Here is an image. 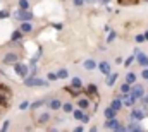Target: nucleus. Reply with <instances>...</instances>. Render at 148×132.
<instances>
[{"instance_id": "1", "label": "nucleus", "mask_w": 148, "mask_h": 132, "mask_svg": "<svg viewBox=\"0 0 148 132\" xmlns=\"http://www.w3.org/2000/svg\"><path fill=\"white\" fill-rule=\"evenodd\" d=\"M10 98H12V91H10L7 86L0 84V105H2V106H9Z\"/></svg>"}, {"instance_id": "2", "label": "nucleus", "mask_w": 148, "mask_h": 132, "mask_svg": "<svg viewBox=\"0 0 148 132\" xmlns=\"http://www.w3.org/2000/svg\"><path fill=\"white\" fill-rule=\"evenodd\" d=\"M105 127H107V129H115V131H124V127H122L115 118H109V122H105Z\"/></svg>"}, {"instance_id": "3", "label": "nucleus", "mask_w": 148, "mask_h": 132, "mask_svg": "<svg viewBox=\"0 0 148 132\" xmlns=\"http://www.w3.org/2000/svg\"><path fill=\"white\" fill-rule=\"evenodd\" d=\"M16 16H17V19H21V21H29V19L33 17V14H31V12H28V9H23V10H21V12H17Z\"/></svg>"}, {"instance_id": "4", "label": "nucleus", "mask_w": 148, "mask_h": 132, "mask_svg": "<svg viewBox=\"0 0 148 132\" xmlns=\"http://www.w3.org/2000/svg\"><path fill=\"white\" fill-rule=\"evenodd\" d=\"M24 82H26V86H47L45 81H41V79H35V77H31V79H28V81H24Z\"/></svg>"}, {"instance_id": "5", "label": "nucleus", "mask_w": 148, "mask_h": 132, "mask_svg": "<svg viewBox=\"0 0 148 132\" xmlns=\"http://www.w3.org/2000/svg\"><path fill=\"white\" fill-rule=\"evenodd\" d=\"M134 96H133V93H129V91H127V93H126V95H124V98H122V105H127V106H131V105H133V103H134Z\"/></svg>"}, {"instance_id": "6", "label": "nucleus", "mask_w": 148, "mask_h": 132, "mask_svg": "<svg viewBox=\"0 0 148 132\" xmlns=\"http://www.w3.org/2000/svg\"><path fill=\"white\" fill-rule=\"evenodd\" d=\"M131 93H133L134 98H141V96H143V86H141V84H136Z\"/></svg>"}, {"instance_id": "7", "label": "nucleus", "mask_w": 148, "mask_h": 132, "mask_svg": "<svg viewBox=\"0 0 148 132\" xmlns=\"http://www.w3.org/2000/svg\"><path fill=\"white\" fill-rule=\"evenodd\" d=\"M136 59H138V62H140L143 67L148 65V57H145V53H143V52H140V50H138V52H136Z\"/></svg>"}, {"instance_id": "8", "label": "nucleus", "mask_w": 148, "mask_h": 132, "mask_svg": "<svg viewBox=\"0 0 148 132\" xmlns=\"http://www.w3.org/2000/svg\"><path fill=\"white\" fill-rule=\"evenodd\" d=\"M131 117H133L134 120H141V118L145 117V112H143V110H133V112H131Z\"/></svg>"}, {"instance_id": "9", "label": "nucleus", "mask_w": 148, "mask_h": 132, "mask_svg": "<svg viewBox=\"0 0 148 132\" xmlns=\"http://www.w3.org/2000/svg\"><path fill=\"white\" fill-rule=\"evenodd\" d=\"M16 72H17L19 76H23V77H24V76L28 74V67L23 65V64H17V65H16Z\"/></svg>"}, {"instance_id": "10", "label": "nucleus", "mask_w": 148, "mask_h": 132, "mask_svg": "<svg viewBox=\"0 0 148 132\" xmlns=\"http://www.w3.org/2000/svg\"><path fill=\"white\" fill-rule=\"evenodd\" d=\"M3 62H5V64H14V62H17V55H14V53H9V55H5Z\"/></svg>"}, {"instance_id": "11", "label": "nucleus", "mask_w": 148, "mask_h": 132, "mask_svg": "<svg viewBox=\"0 0 148 132\" xmlns=\"http://www.w3.org/2000/svg\"><path fill=\"white\" fill-rule=\"evenodd\" d=\"M140 0H119V5H124V7H129V5H136Z\"/></svg>"}, {"instance_id": "12", "label": "nucleus", "mask_w": 148, "mask_h": 132, "mask_svg": "<svg viewBox=\"0 0 148 132\" xmlns=\"http://www.w3.org/2000/svg\"><path fill=\"white\" fill-rule=\"evenodd\" d=\"M66 91L71 93L73 96H77V95H79V88H76V86H69V88H66Z\"/></svg>"}, {"instance_id": "13", "label": "nucleus", "mask_w": 148, "mask_h": 132, "mask_svg": "<svg viewBox=\"0 0 148 132\" xmlns=\"http://www.w3.org/2000/svg\"><path fill=\"white\" fill-rule=\"evenodd\" d=\"M98 67H100V70H102L103 74H109V72H110V65H109L107 62H102Z\"/></svg>"}, {"instance_id": "14", "label": "nucleus", "mask_w": 148, "mask_h": 132, "mask_svg": "<svg viewBox=\"0 0 148 132\" xmlns=\"http://www.w3.org/2000/svg\"><path fill=\"white\" fill-rule=\"evenodd\" d=\"M21 31H24V33H29V31H31V24H29L28 21H24V22L21 24Z\"/></svg>"}, {"instance_id": "15", "label": "nucleus", "mask_w": 148, "mask_h": 132, "mask_svg": "<svg viewBox=\"0 0 148 132\" xmlns=\"http://www.w3.org/2000/svg\"><path fill=\"white\" fill-rule=\"evenodd\" d=\"M121 106H122V101H121V99H114V101H112V105H110V108H114L115 112H117Z\"/></svg>"}, {"instance_id": "16", "label": "nucleus", "mask_w": 148, "mask_h": 132, "mask_svg": "<svg viewBox=\"0 0 148 132\" xmlns=\"http://www.w3.org/2000/svg\"><path fill=\"white\" fill-rule=\"evenodd\" d=\"M126 81H127V84H134L136 82V74H127V77H126Z\"/></svg>"}, {"instance_id": "17", "label": "nucleus", "mask_w": 148, "mask_h": 132, "mask_svg": "<svg viewBox=\"0 0 148 132\" xmlns=\"http://www.w3.org/2000/svg\"><path fill=\"white\" fill-rule=\"evenodd\" d=\"M86 91H88V95H90V96H95V95H97V86H95V84H91V86H88V89H86Z\"/></svg>"}, {"instance_id": "18", "label": "nucleus", "mask_w": 148, "mask_h": 132, "mask_svg": "<svg viewBox=\"0 0 148 132\" xmlns=\"http://www.w3.org/2000/svg\"><path fill=\"white\" fill-rule=\"evenodd\" d=\"M97 67V64L93 62V60H86L84 62V69H88V70H91V69H95Z\"/></svg>"}, {"instance_id": "19", "label": "nucleus", "mask_w": 148, "mask_h": 132, "mask_svg": "<svg viewBox=\"0 0 148 132\" xmlns=\"http://www.w3.org/2000/svg\"><path fill=\"white\" fill-rule=\"evenodd\" d=\"M114 115H115V110H114V108H107V110H105V117H107V118H114Z\"/></svg>"}, {"instance_id": "20", "label": "nucleus", "mask_w": 148, "mask_h": 132, "mask_svg": "<svg viewBox=\"0 0 148 132\" xmlns=\"http://www.w3.org/2000/svg\"><path fill=\"white\" fill-rule=\"evenodd\" d=\"M115 79H117V74H112L110 77H109V79L105 81V82H107V86H112V84L115 82Z\"/></svg>"}, {"instance_id": "21", "label": "nucleus", "mask_w": 148, "mask_h": 132, "mask_svg": "<svg viewBox=\"0 0 148 132\" xmlns=\"http://www.w3.org/2000/svg\"><path fill=\"white\" fill-rule=\"evenodd\" d=\"M50 106H52L53 110H57V108L60 106V101H59V99H52V101H50Z\"/></svg>"}, {"instance_id": "22", "label": "nucleus", "mask_w": 148, "mask_h": 132, "mask_svg": "<svg viewBox=\"0 0 148 132\" xmlns=\"http://www.w3.org/2000/svg\"><path fill=\"white\" fill-rule=\"evenodd\" d=\"M73 86H76V88H81V79H79V77H74V79H73Z\"/></svg>"}, {"instance_id": "23", "label": "nucleus", "mask_w": 148, "mask_h": 132, "mask_svg": "<svg viewBox=\"0 0 148 132\" xmlns=\"http://www.w3.org/2000/svg\"><path fill=\"white\" fill-rule=\"evenodd\" d=\"M62 108H64V112H67V113H69V112H73V105H71V103H66Z\"/></svg>"}, {"instance_id": "24", "label": "nucleus", "mask_w": 148, "mask_h": 132, "mask_svg": "<svg viewBox=\"0 0 148 132\" xmlns=\"http://www.w3.org/2000/svg\"><path fill=\"white\" fill-rule=\"evenodd\" d=\"M83 115H84V113H83L81 110H76V112H74V117H76L77 120H81V118H83Z\"/></svg>"}, {"instance_id": "25", "label": "nucleus", "mask_w": 148, "mask_h": 132, "mask_svg": "<svg viewBox=\"0 0 148 132\" xmlns=\"http://www.w3.org/2000/svg\"><path fill=\"white\" fill-rule=\"evenodd\" d=\"M127 91H129V84L126 82V84H122V86H121V93H127Z\"/></svg>"}, {"instance_id": "26", "label": "nucleus", "mask_w": 148, "mask_h": 132, "mask_svg": "<svg viewBox=\"0 0 148 132\" xmlns=\"http://www.w3.org/2000/svg\"><path fill=\"white\" fill-rule=\"evenodd\" d=\"M79 106L81 108H88V99H79Z\"/></svg>"}, {"instance_id": "27", "label": "nucleus", "mask_w": 148, "mask_h": 132, "mask_svg": "<svg viewBox=\"0 0 148 132\" xmlns=\"http://www.w3.org/2000/svg\"><path fill=\"white\" fill-rule=\"evenodd\" d=\"M57 77H67V70H59V74H57Z\"/></svg>"}, {"instance_id": "28", "label": "nucleus", "mask_w": 148, "mask_h": 132, "mask_svg": "<svg viewBox=\"0 0 148 132\" xmlns=\"http://www.w3.org/2000/svg\"><path fill=\"white\" fill-rule=\"evenodd\" d=\"M19 5L21 9H28V0H19Z\"/></svg>"}, {"instance_id": "29", "label": "nucleus", "mask_w": 148, "mask_h": 132, "mask_svg": "<svg viewBox=\"0 0 148 132\" xmlns=\"http://www.w3.org/2000/svg\"><path fill=\"white\" fill-rule=\"evenodd\" d=\"M136 41H138V43H143V41H145V34H138V36H136Z\"/></svg>"}, {"instance_id": "30", "label": "nucleus", "mask_w": 148, "mask_h": 132, "mask_svg": "<svg viewBox=\"0 0 148 132\" xmlns=\"http://www.w3.org/2000/svg\"><path fill=\"white\" fill-rule=\"evenodd\" d=\"M48 79H50V81H55V79H57V74L50 72V74H48Z\"/></svg>"}, {"instance_id": "31", "label": "nucleus", "mask_w": 148, "mask_h": 132, "mask_svg": "<svg viewBox=\"0 0 148 132\" xmlns=\"http://www.w3.org/2000/svg\"><path fill=\"white\" fill-rule=\"evenodd\" d=\"M28 106H29V103H28V101H23V103H21V110H26Z\"/></svg>"}, {"instance_id": "32", "label": "nucleus", "mask_w": 148, "mask_h": 132, "mask_svg": "<svg viewBox=\"0 0 148 132\" xmlns=\"http://www.w3.org/2000/svg\"><path fill=\"white\" fill-rule=\"evenodd\" d=\"M129 131H140V127H138L136 124H131V125H129Z\"/></svg>"}, {"instance_id": "33", "label": "nucleus", "mask_w": 148, "mask_h": 132, "mask_svg": "<svg viewBox=\"0 0 148 132\" xmlns=\"http://www.w3.org/2000/svg\"><path fill=\"white\" fill-rule=\"evenodd\" d=\"M3 17H9V12L7 10H2L0 12V19H3Z\"/></svg>"}, {"instance_id": "34", "label": "nucleus", "mask_w": 148, "mask_h": 132, "mask_svg": "<svg viewBox=\"0 0 148 132\" xmlns=\"http://www.w3.org/2000/svg\"><path fill=\"white\" fill-rule=\"evenodd\" d=\"M19 38H21V33L19 31H16V33L12 34V39H19Z\"/></svg>"}, {"instance_id": "35", "label": "nucleus", "mask_w": 148, "mask_h": 132, "mask_svg": "<svg viewBox=\"0 0 148 132\" xmlns=\"http://www.w3.org/2000/svg\"><path fill=\"white\" fill-rule=\"evenodd\" d=\"M48 120V115L45 113V115H41V118H40V122H47Z\"/></svg>"}, {"instance_id": "36", "label": "nucleus", "mask_w": 148, "mask_h": 132, "mask_svg": "<svg viewBox=\"0 0 148 132\" xmlns=\"http://www.w3.org/2000/svg\"><path fill=\"white\" fill-rule=\"evenodd\" d=\"M9 129V122H3V127H2V131H7Z\"/></svg>"}, {"instance_id": "37", "label": "nucleus", "mask_w": 148, "mask_h": 132, "mask_svg": "<svg viewBox=\"0 0 148 132\" xmlns=\"http://www.w3.org/2000/svg\"><path fill=\"white\" fill-rule=\"evenodd\" d=\"M141 98H143V103H145V105H148V95H145V96H141Z\"/></svg>"}, {"instance_id": "38", "label": "nucleus", "mask_w": 148, "mask_h": 132, "mask_svg": "<svg viewBox=\"0 0 148 132\" xmlns=\"http://www.w3.org/2000/svg\"><path fill=\"white\" fill-rule=\"evenodd\" d=\"M38 106H41V101H36V103H33V108H38Z\"/></svg>"}, {"instance_id": "39", "label": "nucleus", "mask_w": 148, "mask_h": 132, "mask_svg": "<svg viewBox=\"0 0 148 132\" xmlns=\"http://www.w3.org/2000/svg\"><path fill=\"white\" fill-rule=\"evenodd\" d=\"M143 77H145V79H148V69H145V70H143Z\"/></svg>"}, {"instance_id": "40", "label": "nucleus", "mask_w": 148, "mask_h": 132, "mask_svg": "<svg viewBox=\"0 0 148 132\" xmlns=\"http://www.w3.org/2000/svg\"><path fill=\"white\" fill-rule=\"evenodd\" d=\"M74 3H76V5H81V3H83V0H74Z\"/></svg>"}, {"instance_id": "41", "label": "nucleus", "mask_w": 148, "mask_h": 132, "mask_svg": "<svg viewBox=\"0 0 148 132\" xmlns=\"http://www.w3.org/2000/svg\"><path fill=\"white\" fill-rule=\"evenodd\" d=\"M145 39H148V33H147V34H145Z\"/></svg>"}, {"instance_id": "42", "label": "nucleus", "mask_w": 148, "mask_h": 132, "mask_svg": "<svg viewBox=\"0 0 148 132\" xmlns=\"http://www.w3.org/2000/svg\"><path fill=\"white\" fill-rule=\"evenodd\" d=\"M102 2H109V0H102Z\"/></svg>"}, {"instance_id": "43", "label": "nucleus", "mask_w": 148, "mask_h": 132, "mask_svg": "<svg viewBox=\"0 0 148 132\" xmlns=\"http://www.w3.org/2000/svg\"><path fill=\"white\" fill-rule=\"evenodd\" d=\"M90 2H93V0H90Z\"/></svg>"}]
</instances>
